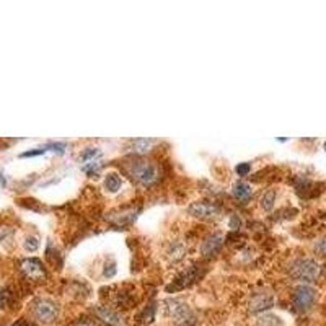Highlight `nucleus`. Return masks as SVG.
I'll use <instances>...</instances> for the list:
<instances>
[{
	"label": "nucleus",
	"mask_w": 326,
	"mask_h": 326,
	"mask_svg": "<svg viewBox=\"0 0 326 326\" xmlns=\"http://www.w3.org/2000/svg\"><path fill=\"white\" fill-rule=\"evenodd\" d=\"M46 152V148H36V150H30V152H23L22 155V158H26V156H36V155H43Z\"/></svg>",
	"instance_id": "obj_20"
},
{
	"label": "nucleus",
	"mask_w": 326,
	"mask_h": 326,
	"mask_svg": "<svg viewBox=\"0 0 326 326\" xmlns=\"http://www.w3.org/2000/svg\"><path fill=\"white\" fill-rule=\"evenodd\" d=\"M98 153H100V150H98V148H88L87 152L82 153V160L87 161V160H90V158H95Z\"/></svg>",
	"instance_id": "obj_19"
},
{
	"label": "nucleus",
	"mask_w": 326,
	"mask_h": 326,
	"mask_svg": "<svg viewBox=\"0 0 326 326\" xmlns=\"http://www.w3.org/2000/svg\"><path fill=\"white\" fill-rule=\"evenodd\" d=\"M232 194L235 196V199H238V201H248L251 198V186L248 185V183L245 181H238V183H235L233 188H232Z\"/></svg>",
	"instance_id": "obj_11"
},
{
	"label": "nucleus",
	"mask_w": 326,
	"mask_h": 326,
	"mask_svg": "<svg viewBox=\"0 0 326 326\" xmlns=\"http://www.w3.org/2000/svg\"><path fill=\"white\" fill-rule=\"evenodd\" d=\"M57 305L54 302H51L48 298L38 300L35 303V315L39 321L43 323H51L57 318Z\"/></svg>",
	"instance_id": "obj_5"
},
{
	"label": "nucleus",
	"mask_w": 326,
	"mask_h": 326,
	"mask_svg": "<svg viewBox=\"0 0 326 326\" xmlns=\"http://www.w3.org/2000/svg\"><path fill=\"white\" fill-rule=\"evenodd\" d=\"M324 150H326V142H324Z\"/></svg>",
	"instance_id": "obj_26"
},
{
	"label": "nucleus",
	"mask_w": 326,
	"mask_h": 326,
	"mask_svg": "<svg viewBox=\"0 0 326 326\" xmlns=\"http://www.w3.org/2000/svg\"><path fill=\"white\" fill-rule=\"evenodd\" d=\"M274 201H276V191L269 189V191H266L263 194V198H261V207L266 209V211H271L274 207Z\"/></svg>",
	"instance_id": "obj_13"
},
{
	"label": "nucleus",
	"mask_w": 326,
	"mask_h": 326,
	"mask_svg": "<svg viewBox=\"0 0 326 326\" xmlns=\"http://www.w3.org/2000/svg\"><path fill=\"white\" fill-rule=\"evenodd\" d=\"M75 326H95V323L93 321H90V319H87V318H83V319H80Z\"/></svg>",
	"instance_id": "obj_23"
},
{
	"label": "nucleus",
	"mask_w": 326,
	"mask_h": 326,
	"mask_svg": "<svg viewBox=\"0 0 326 326\" xmlns=\"http://www.w3.org/2000/svg\"><path fill=\"white\" fill-rule=\"evenodd\" d=\"M130 178L142 186H152L160 178V168L156 163L148 160H134L127 165Z\"/></svg>",
	"instance_id": "obj_1"
},
{
	"label": "nucleus",
	"mask_w": 326,
	"mask_h": 326,
	"mask_svg": "<svg viewBox=\"0 0 326 326\" xmlns=\"http://www.w3.org/2000/svg\"><path fill=\"white\" fill-rule=\"evenodd\" d=\"M95 315L98 316V319L106 324V326H124L122 316L117 311H114L109 306H98L95 310Z\"/></svg>",
	"instance_id": "obj_8"
},
{
	"label": "nucleus",
	"mask_w": 326,
	"mask_h": 326,
	"mask_svg": "<svg viewBox=\"0 0 326 326\" xmlns=\"http://www.w3.org/2000/svg\"><path fill=\"white\" fill-rule=\"evenodd\" d=\"M150 140H145V139H140V140H135L134 142V147H135V150L134 152H145V150L150 147Z\"/></svg>",
	"instance_id": "obj_14"
},
{
	"label": "nucleus",
	"mask_w": 326,
	"mask_h": 326,
	"mask_svg": "<svg viewBox=\"0 0 326 326\" xmlns=\"http://www.w3.org/2000/svg\"><path fill=\"white\" fill-rule=\"evenodd\" d=\"M98 168H100V163H98V161H90V163H87V165H83L82 170H83L85 173H95Z\"/></svg>",
	"instance_id": "obj_18"
},
{
	"label": "nucleus",
	"mask_w": 326,
	"mask_h": 326,
	"mask_svg": "<svg viewBox=\"0 0 326 326\" xmlns=\"http://www.w3.org/2000/svg\"><path fill=\"white\" fill-rule=\"evenodd\" d=\"M153 313H155V306L153 305H148L147 310L143 311V321H145V323H152L153 321Z\"/></svg>",
	"instance_id": "obj_16"
},
{
	"label": "nucleus",
	"mask_w": 326,
	"mask_h": 326,
	"mask_svg": "<svg viewBox=\"0 0 326 326\" xmlns=\"http://www.w3.org/2000/svg\"><path fill=\"white\" fill-rule=\"evenodd\" d=\"M22 271L25 272L26 277H30L33 280H41L46 277V271H44L43 263L39 259H35V258L22 261Z\"/></svg>",
	"instance_id": "obj_7"
},
{
	"label": "nucleus",
	"mask_w": 326,
	"mask_h": 326,
	"mask_svg": "<svg viewBox=\"0 0 326 326\" xmlns=\"http://www.w3.org/2000/svg\"><path fill=\"white\" fill-rule=\"evenodd\" d=\"M167 315L172 318V321L178 326H194L196 324V315L189 308V305L181 302L178 298H168L165 302Z\"/></svg>",
	"instance_id": "obj_2"
},
{
	"label": "nucleus",
	"mask_w": 326,
	"mask_h": 326,
	"mask_svg": "<svg viewBox=\"0 0 326 326\" xmlns=\"http://www.w3.org/2000/svg\"><path fill=\"white\" fill-rule=\"evenodd\" d=\"M13 326H31V324H30V323H26V321H25V319H22V321H18V323H15V324H13Z\"/></svg>",
	"instance_id": "obj_25"
},
{
	"label": "nucleus",
	"mask_w": 326,
	"mask_h": 326,
	"mask_svg": "<svg viewBox=\"0 0 326 326\" xmlns=\"http://www.w3.org/2000/svg\"><path fill=\"white\" fill-rule=\"evenodd\" d=\"M315 250H316L318 253H323V254H326V237H323V238L319 240L318 243L315 245Z\"/></svg>",
	"instance_id": "obj_21"
},
{
	"label": "nucleus",
	"mask_w": 326,
	"mask_h": 326,
	"mask_svg": "<svg viewBox=\"0 0 326 326\" xmlns=\"http://www.w3.org/2000/svg\"><path fill=\"white\" fill-rule=\"evenodd\" d=\"M114 274H116V264L111 263L109 266H106V269H104V276H106V277H113Z\"/></svg>",
	"instance_id": "obj_22"
},
{
	"label": "nucleus",
	"mask_w": 326,
	"mask_h": 326,
	"mask_svg": "<svg viewBox=\"0 0 326 326\" xmlns=\"http://www.w3.org/2000/svg\"><path fill=\"white\" fill-rule=\"evenodd\" d=\"M250 170H251L250 163H238L237 165V173L240 176H246L248 173H250Z\"/></svg>",
	"instance_id": "obj_17"
},
{
	"label": "nucleus",
	"mask_w": 326,
	"mask_h": 326,
	"mask_svg": "<svg viewBox=\"0 0 326 326\" xmlns=\"http://www.w3.org/2000/svg\"><path fill=\"white\" fill-rule=\"evenodd\" d=\"M289 272L293 279L303 280V282H313L319 276V264L311 258H300L290 264Z\"/></svg>",
	"instance_id": "obj_3"
},
{
	"label": "nucleus",
	"mask_w": 326,
	"mask_h": 326,
	"mask_svg": "<svg viewBox=\"0 0 326 326\" xmlns=\"http://www.w3.org/2000/svg\"><path fill=\"white\" fill-rule=\"evenodd\" d=\"M188 212L194 215V217L212 220V219H217L220 215V209L215 204H211V202H193V204L188 207Z\"/></svg>",
	"instance_id": "obj_6"
},
{
	"label": "nucleus",
	"mask_w": 326,
	"mask_h": 326,
	"mask_svg": "<svg viewBox=\"0 0 326 326\" xmlns=\"http://www.w3.org/2000/svg\"><path fill=\"white\" fill-rule=\"evenodd\" d=\"M274 305V297L271 293H266V292H261V293H256V295H253L250 303H248V308L250 311L256 313V311H264V310H269L272 308Z\"/></svg>",
	"instance_id": "obj_9"
},
{
	"label": "nucleus",
	"mask_w": 326,
	"mask_h": 326,
	"mask_svg": "<svg viewBox=\"0 0 326 326\" xmlns=\"http://www.w3.org/2000/svg\"><path fill=\"white\" fill-rule=\"evenodd\" d=\"M240 227V219L237 220V217H232V222H230V228H238Z\"/></svg>",
	"instance_id": "obj_24"
},
{
	"label": "nucleus",
	"mask_w": 326,
	"mask_h": 326,
	"mask_svg": "<svg viewBox=\"0 0 326 326\" xmlns=\"http://www.w3.org/2000/svg\"><path fill=\"white\" fill-rule=\"evenodd\" d=\"M122 186L121 178L116 173H109L106 178H104V188L108 189L109 193H117Z\"/></svg>",
	"instance_id": "obj_12"
},
{
	"label": "nucleus",
	"mask_w": 326,
	"mask_h": 326,
	"mask_svg": "<svg viewBox=\"0 0 326 326\" xmlns=\"http://www.w3.org/2000/svg\"><path fill=\"white\" fill-rule=\"evenodd\" d=\"M222 245H224V237H222V233H219V232L212 233L202 241L201 253L204 254V256H214V254H217L220 251Z\"/></svg>",
	"instance_id": "obj_10"
},
{
	"label": "nucleus",
	"mask_w": 326,
	"mask_h": 326,
	"mask_svg": "<svg viewBox=\"0 0 326 326\" xmlns=\"http://www.w3.org/2000/svg\"><path fill=\"white\" fill-rule=\"evenodd\" d=\"M38 246H39L38 238H35V237H28V238L25 240V248H26V250L35 251V250H38Z\"/></svg>",
	"instance_id": "obj_15"
},
{
	"label": "nucleus",
	"mask_w": 326,
	"mask_h": 326,
	"mask_svg": "<svg viewBox=\"0 0 326 326\" xmlns=\"http://www.w3.org/2000/svg\"><path fill=\"white\" fill-rule=\"evenodd\" d=\"M292 302L298 311H308L316 302V290L313 289L311 285H306V284L298 285L297 289L293 290Z\"/></svg>",
	"instance_id": "obj_4"
}]
</instances>
